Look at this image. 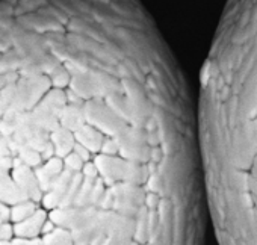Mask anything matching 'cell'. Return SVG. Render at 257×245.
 <instances>
[{"label":"cell","mask_w":257,"mask_h":245,"mask_svg":"<svg viewBox=\"0 0 257 245\" xmlns=\"http://www.w3.org/2000/svg\"><path fill=\"white\" fill-rule=\"evenodd\" d=\"M13 245H44L43 237H14Z\"/></svg>","instance_id":"6"},{"label":"cell","mask_w":257,"mask_h":245,"mask_svg":"<svg viewBox=\"0 0 257 245\" xmlns=\"http://www.w3.org/2000/svg\"><path fill=\"white\" fill-rule=\"evenodd\" d=\"M0 245H13V242H0Z\"/></svg>","instance_id":"8"},{"label":"cell","mask_w":257,"mask_h":245,"mask_svg":"<svg viewBox=\"0 0 257 245\" xmlns=\"http://www.w3.org/2000/svg\"><path fill=\"white\" fill-rule=\"evenodd\" d=\"M49 218H50V212L41 206L29 218L20 222H14L16 237H43V227Z\"/></svg>","instance_id":"2"},{"label":"cell","mask_w":257,"mask_h":245,"mask_svg":"<svg viewBox=\"0 0 257 245\" xmlns=\"http://www.w3.org/2000/svg\"><path fill=\"white\" fill-rule=\"evenodd\" d=\"M28 200L23 191L16 183L11 170H5L0 167V201H4L10 206Z\"/></svg>","instance_id":"3"},{"label":"cell","mask_w":257,"mask_h":245,"mask_svg":"<svg viewBox=\"0 0 257 245\" xmlns=\"http://www.w3.org/2000/svg\"><path fill=\"white\" fill-rule=\"evenodd\" d=\"M2 222H5V221H2V219H0V224H2Z\"/></svg>","instance_id":"9"},{"label":"cell","mask_w":257,"mask_h":245,"mask_svg":"<svg viewBox=\"0 0 257 245\" xmlns=\"http://www.w3.org/2000/svg\"><path fill=\"white\" fill-rule=\"evenodd\" d=\"M13 173V177L16 180V183L19 185V188L23 191V194L26 195V198L29 200H34L37 203L41 204V200L44 197V191L37 179V174H35V168L23 164L20 161V158H14V167L11 170Z\"/></svg>","instance_id":"1"},{"label":"cell","mask_w":257,"mask_h":245,"mask_svg":"<svg viewBox=\"0 0 257 245\" xmlns=\"http://www.w3.org/2000/svg\"><path fill=\"white\" fill-rule=\"evenodd\" d=\"M0 219L11 221V206L4 201H0Z\"/></svg>","instance_id":"7"},{"label":"cell","mask_w":257,"mask_h":245,"mask_svg":"<svg viewBox=\"0 0 257 245\" xmlns=\"http://www.w3.org/2000/svg\"><path fill=\"white\" fill-rule=\"evenodd\" d=\"M41 207L40 203L34 201V200H23L20 203H16L11 206V222H20L26 218H29L31 215H34L38 209Z\"/></svg>","instance_id":"4"},{"label":"cell","mask_w":257,"mask_h":245,"mask_svg":"<svg viewBox=\"0 0 257 245\" xmlns=\"http://www.w3.org/2000/svg\"><path fill=\"white\" fill-rule=\"evenodd\" d=\"M14 237H16L14 222L5 221L0 224V242H13Z\"/></svg>","instance_id":"5"}]
</instances>
